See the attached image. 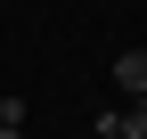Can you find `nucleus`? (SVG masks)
I'll return each instance as SVG.
<instances>
[{
	"mask_svg": "<svg viewBox=\"0 0 147 139\" xmlns=\"http://www.w3.org/2000/svg\"><path fill=\"white\" fill-rule=\"evenodd\" d=\"M0 139H25V123H0Z\"/></svg>",
	"mask_w": 147,
	"mask_h": 139,
	"instance_id": "obj_3",
	"label": "nucleus"
},
{
	"mask_svg": "<svg viewBox=\"0 0 147 139\" xmlns=\"http://www.w3.org/2000/svg\"><path fill=\"white\" fill-rule=\"evenodd\" d=\"M90 139H131V115H98V123H90Z\"/></svg>",
	"mask_w": 147,
	"mask_h": 139,
	"instance_id": "obj_2",
	"label": "nucleus"
},
{
	"mask_svg": "<svg viewBox=\"0 0 147 139\" xmlns=\"http://www.w3.org/2000/svg\"><path fill=\"white\" fill-rule=\"evenodd\" d=\"M131 115H139V123H147V98H131Z\"/></svg>",
	"mask_w": 147,
	"mask_h": 139,
	"instance_id": "obj_4",
	"label": "nucleus"
},
{
	"mask_svg": "<svg viewBox=\"0 0 147 139\" xmlns=\"http://www.w3.org/2000/svg\"><path fill=\"white\" fill-rule=\"evenodd\" d=\"M115 90L123 98H147V49H123L115 57Z\"/></svg>",
	"mask_w": 147,
	"mask_h": 139,
	"instance_id": "obj_1",
	"label": "nucleus"
}]
</instances>
